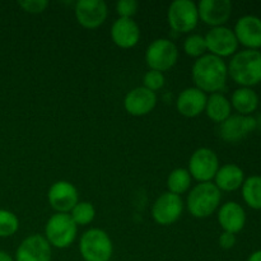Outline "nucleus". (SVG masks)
Returning a JSON list of instances; mask_svg holds the SVG:
<instances>
[{
	"instance_id": "obj_28",
	"label": "nucleus",
	"mask_w": 261,
	"mask_h": 261,
	"mask_svg": "<svg viewBox=\"0 0 261 261\" xmlns=\"http://www.w3.org/2000/svg\"><path fill=\"white\" fill-rule=\"evenodd\" d=\"M184 50L191 58H201L205 55L206 43L205 38L201 35H191L189 36L184 43Z\"/></svg>"
},
{
	"instance_id": "obj_27",
	"label": "nucleus",
	"mask_w": 261,
	"mask_h": 261,
	"mask_svg": "<svg viewBox=\"0 0 261 261\" xmlns=\"http://www.w3.org/2000/svg\"><path fill=\"white\" fill-rule=\"evenodd\" d=\"M19 228V221L13 212L0 209V237H10Z\"/></svg>"
},
{
	"instance_id": "obj_1",
	"label": "nucleus",
	"mask_w": 261,
	"mask_h": 261,
	"mask_svg": "<svg viewBox=\"0 0 261 261\" xmlns=\"http://www.w3.org/2000/svg\"><path fill=\"white\" fill-rule=\"evenodd\" d=\"M191 75L196 88L204 93H218L226 87L228 68L223 59L206 54L194 63Z\"/></svg>"
},
{
	"instance_id": "obj_23",
	"label": "nucleus",
	"mask_w": 261,
	"mask_h": 261,
	"mask_svg": "<svg viewBox=\"0 0 261 261\" xmlns=\"http://www.w3.org/2000/svg\"><path fill=\"white\" fill-rule=\"evenodd\" d=\"M205 111L212 121L222 124L231 116V102L222 93H213L206 99Z\"/></svg>"
},
{
	"instance_id": "obj_19",
	"label": "nucleus",
	"mask_w": 261,
	"mask_h": 261,
	"mask_svg": "<svg viewBox=\"0 0 261 261\" xmlns=\"http://www.w3.org/2000/svg\"><path fill=\"white\" fill-rule=\"evenodd\" d=\"M218 222L224 232L239 233L246 224L245 209L236 201H228L223 204L218 212Z\"/></svg>"
},
{
	"instance_id": "obj_10",
	"label": "nucleus",
	"mask_w": 261,
	"mask_h": 261,
	"mask_svg": "<svg viewBox=\"0 0 261 261\" xmlns=\"http://www.w3.org/2000/svg\"><path fill=\"white\" fill-rule=\"evenodd\" d=\"M184 211V203L180 195L172 193H165L154 201L152 208L153 219L161 226L173 224L181 217Z\"/></svg>"
},
{
	"instance_id": "obj_5",
	"label": "nucleus",
	"mask_w": 261,
	"mask_h": 261,
	"mask_svg": "<svg viewBox=\"0 0 261 261\" xmlns=\"http://www.w3.org/2000/svg\"><path fill=\"white\" fill-rule=\"evenodd\" d=\"M76 231H78V226L74 223L70 214L56 213L46 223L45 239L51 246L65 249L74 242Z\"/></svg>"
},
{
	"instance_id": "obj_26",
	"label": "nucleus",
	"mask_w": 261,
	"mask_h": 261,
	"mask_svg": "<svg viewBox=\"0 0 261 261\" xmlns=\"http://www.w3.org/2000/svg\"><path fill=\"white\" fill-rule=\"evenodd\" d=\"M96 216V209L88 201H79L73 209H71V219L76 226H87L93 222Z\"/></svg>"
},
{
	"instance_id": "obj_21",
	"label": "nucleus",
	"mask_w": 261,
	"mask_h": 261,
	"mask_svg": "<svg viewBox=\"0 0 261 261\" xmlns=\"http://www.w3.org/2000/svg\"><path fill=\"white\" fill-rule=\"evenodd\" d=\"M216 186L221 191H234L242 186L245 172L240 166L228 163L219 167L216 175Z\"/></svg>"
},
{
	"instance_id": "obj_16",
	"label": "nucleus",
	"mask_w": 261,
	"mask_h": 261,
	"mask_svg": "<svg viewBox=\"0 0 261 261\" xmlns=\"http://www.w3.org/2000/svg\"><path fill=\"white\" fill-rule=\"evenodd\" d=\"M17 261H51V245L41 234L23 240L15 252Z\"/></svg>"
},
{
	"instance_id": "obj_20",
	"label": "nucleus",
	"mask_w": 261,
	"mask_h": 261,
	"mask_svg": "<svg viewBox=\"0 0 261 261\" xmlns=\"http://www.w3.org/2000/svg\"><path fill=\"white\" fill-rule=\"evenodd\" d=\"M206 96L203 91L195 88H186L178 94L176 107L185 117H195L205 110Z\"/></svg>"
},
{
	"instance_id": "obj_34",
	"label": "nucleus",
	"mask_w": 261,
	"mask_h": 261,
	"mask_svg": "<svg viewBox=\"0 0 261 261\" xmlns=\"http://www.w3.org/2000/svg\"><path fill=\"white\" fill-rule=\"evenodd\" d=\"M0 261H13V259L8 252L0 250Z\"/></svg>"
},
{
	"instance_id": "obj_11",
	"label": "nucleus",
	"mask_w": 261,
	"mask_h": 261,
	"mask_svg": "<svg viewBox=\"0 0 261 261\" xmlns=\"http://www.w3.org/2000/svg\"><path fill=\"white\" fill-rule=\"evenodd\" d=\"M74 10L79 24L88 30H94L103 24L109 13L103 0H79Z\"/></svg>"
},
{
	"instance_id": "obj_13",
	"label": "nucleus",
	"mask_w": 261,
	"mask_h": 261,
	"mask_svg": "<svg viewBox=\"0 0 261 261\" xmlns=\"http://www.w3.org/2000/svg\"><path fill=\"white\" fill-rule=\"evenodd\" d=\"M51 208L58 213H69L79 203V194L75 186L68 181L53 184L47 194Z\"/></svg>"
},
{
	"instance_id": "obj_29",
	"label": "nucleus",
	"mask_w": 261,
	"mask_h": 261,
	"mask_svg": "<svg viewBox=\"0 0 261 261\" xmlns=\"http://www.w3.org/2000/svg\"><path fill=\"white\" fill-rule=\"evenodd\" d=\"M143 82H144L145 88L155 93V91H158V89H161L165 86V75H163V73H160V71L149 70L144 75Z\"/></svg>"
},
{
	"instance_id": "obj_32",
	"label": "nucleus",
	"mask_w": 261,
	"mask_h": 261,
	"mask_svg": "<svg viewBox=\"0 0 261 261\" xmlns=\"http://www.w3.org/2000/svg\"><path fill=\"white\" fill-rule=\"evenodd\" d=\"M236 234L229 233V232H223V233L219 236V246L224 250H229L236 245Z\"/></svg>"
},
{
	"instance_id": "obj_25",
	"label": "nucleus",
	"mask_w": 261,
	"mask_h": 261,
	"mask_svg": "<svg viewBox=\"0 0 261 261\" xmlns=\"http://www.w3.org/2000/svg\"><path fill=\"white\" fill-rule=\"evenodd\" d=\"M191 185V175L185 168H176L167 178V188L170 193L180 195L186 193Z\"/></svg>"
},
{
	"instance_id": "obj_7",
	"label": "nucleus",
	"mask_w": 261,
	"mask_h": 261,
	"mask_svg": "<svg viewBox=\"0 0 261 261\" xmlns=\"http://www.w3.org/2000/svg\"><path fill=\"white\" fill-rule=\"evenodd\" d=\"M167 20L175 32H191L199 22L198 7L191 0H176L168 8Z\"/></svg>"
},
{
	"instance_id": "obj_9",
	"label": "nucleus",
	"mask_w": 261,
	"mask_h": 261,
	"mask_svg": "<svg viewBox=\"0 0 261 261\" xmlns=\"http://www.w3.org/2000/svg\"><path fill=\"white\" fill-rule=\"evenodd\" d=\"M204 38H205L206 50L211 51L212 55L222 59L237 53L239 41L231 28L224 25L213 27Z\"/></svg>"
},
{
	"instance_id": "obj_33",
	"label": "nucleus",
	"mask_w": 261,
	"mask_h": 261,
	"mask_svg": "<svg viewBox=\"0 0 261 261\" xmlns=\"http://www.w3.org/2000/svg\"><path fill=\"white\" fill-rule=\"evenodd\" d=\"M247 261H261V250H257V251H254L249 256Z\"/></svg>"
},
{
	"instance_id": "obj_4",
	"label": "nucleus",
	"mask_w": 261,
	"mask_h": 261,
	"mask_svg": "<svg viewBox=\"0 0 261 261\" xmlns=\"http://www.w3.org/2000/svg\"><path fill=\"white\" fill-rule=\"evenodd\" d=\"M79 250L86 261H110L114 246L106 232L99 228H92L82 236Z\"/></svg>"
},
{
	"instance_id": "obj_22",
	"label": "nucleus",
	"mask_w": 261,
	"mask_h": 261,
	"mask_svg": "<svg viewBox=\"0 0 261 261\" xmlns=\"http://www.w3.org/2000/svg\"><path fill=\"white\" fill-rule=\"evenodd\" d=\"M229 102L239 115L251 116L252 112L256 111L259 107V96L252 88L241 87L233 92Z\"/></svg>"
},
{
	"instance_id": "obj_18",
	"label": "nucleus",
	"mask_w": 261,
	"mask_h": 261,
	"mask_svg": "<svg viewBox=\"0 0 261 261\" xmlns=\"http://www.w3.org/2000/svg\"><path fill=\"white\" fill-rule=\"evenodd\" d=\"M112 41L121 48H132L140 38V28L133 18H119L111 28Z\"/></svg>"
},
{
	"instance_id": "obj_3",
	"label": "nucleus",
	"mask_w": 261,
	"mask_h": 261,
	"mask_svg": "<svg viewBox=\"0 0 261 261\" xmlns=\"http://www.w3.org/2000/svg\"><path fill=\"white\" fill-rule=\"evenodd\" d=\"M221 190L213 182H200L188 196V209L195 218L212 216L221 204Z\"/></svg>"
},
{
	"instance_id": "obj_24",
	"label": "nucleus",
	"mask_w": 261,
	"mask_h": 261,
	"mask_svg": "<svg viewBox=\"0 0 261 261\" xmlns=\"http://www.w3.org/2000/svg\"><path fill=\"white\" fill-rule=\"evenodd\" d=\"M244 201L255 211H261V176L254 175L245 178L242 184Z\"/></svg>"
},
{
	"instance_id": "obj_8",
	"label": "nucleus",
	"mask_w": 261,
	"mask_h": 261,
	"mask_svg": "<svg viewBox=\"0 0 261 261\" xmlns=\"http://www.w3.org/2000/svg\"><path fill=\"white\" fill-rule=\"evenodd\" d=\"M219 170V160L209 148H199L189 161V173L199 182H211Z\"/></svg>"
},
{
	"instance_id": "obj_6",
	"label": "nucleus",
	"mask_w": 261,
	"mask_h": 261,
	"mask_svg": "<svg viewBox=\"0 0 261 261\" xmlns=\"http://www.w3.org/2000/svg\"><path fill=\"white\" fill-rule=\"evenodd\" d=\"M178 59V50L175 43L167 38L154 40L147 48L145 61L150 70L162 71L170 70Z\"/></svg>"
},
{
	"instance_id": "obj_12",
	"label": "nucleus",
	"mask_w": 261,
	"mask_h": 261,
	"mask_svg": "<svg viewBox=\"0 0 261 261\" xmlns=\"http://www.w3.org/2000/svg\"><path fill=\"white\" fill-rule=\"evenodd\" d=\"M257 127V120L254 116L231 115L219 126V134L224 142L237 143L245 139Z\"/></svg>"
},
{
	"instance_id": "obj_14",
	"label": "nucleus",
	"mask_w": 261,
	"mask_h": 261,
	"mask_svg": "<svg viewBox=\"0 0 261 261\" xmlns=\"http://www.w3.org/2000/svg\"><path fill=\"white\" fill-rule=\"evenodd\" d=\"M233 32L239 43L249 50L261 47V18L252 14L244 15L236 22Z\"/></svg>"
},
{
	"instance_id": "obj_15",
	"label": "nucleus",
	"mask_w": 261,
	"mask_h": 261,
	"mask_svg": "<svg viewBox=\"0 0 261 261\" xmlns=\"http://www.w3.org/2000/svg\"><path fill=\"white\" fill-rule=\"evenodd\" d=\"M199 19L212 27H221L228 22L232 14L229 0H201L198 5Z\"/></svg>"
},
{
	"instance_id": "obj_17",
	"label": "nucleus",
	"mask_w": 261,
	"mask_h": 261,
	"mask_svg": "<svg viewBox=\"0 0 261 261\" xmlns=\"http://www.w3.org/2000/svg\"><path fill=\"white\" fill-rule=\"evenodd\" d=\"M155 105H157V96L154 92L149 91L145 87H137L132 89L124 99L125 110L133 116L148 115L153 111Z\"/></svg>"
},
{
	"instance_id": "obj_30",
	"label": "nucleus",
	"mask_w": 261,
	"mask_h": 261,
	"mask_svg": "<svg viewBox=\"0 0 261 261\" xmlns=\"http://www.w3.org/2000/svg\"><path fill=\"white\" fill-rule=\"evenodd\" d=\"M138 7L139 4L135 0H120L116 4L117 14L120 15V18H133V15L137 13Z\"/></svg>"
},
{
	"instance_id": "obj_31",
	"label": "nucleus",
	"mask_w": 261,
	"mask_h": 261,
	"mask_svg": "<svg viewBox=\"0 0 261 261\" xmlns=\"http://www.w3.org/2000/svg\"><path fill=\"white\" fill-rule=\"evenodd\" d=\"M18 4L25 12L37 14V13H42L47 8L48 2L46 0H20L18 2Z\"/></svg>"
},
{
	"instance_id": "obj_2",
	"label": "nucleus",
	"mask_w": 261,
	"mask_h": 261,
	"mask_svg": "<svg viewBox=\"0 0 261 261\" xmlns=\"http://www.w3.org/2000/svg\"><path fill=\"white\" fill-rule=\"evenodd\" d=\"M228 75L241 87L251 88L261 83V53L257 50L239 51L228 64Z\"/></svg>"
}]
</instances>
